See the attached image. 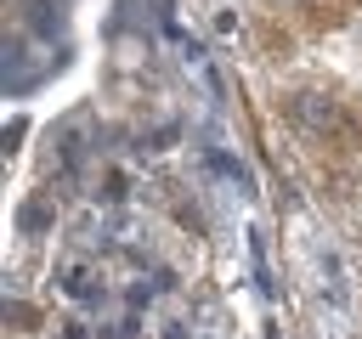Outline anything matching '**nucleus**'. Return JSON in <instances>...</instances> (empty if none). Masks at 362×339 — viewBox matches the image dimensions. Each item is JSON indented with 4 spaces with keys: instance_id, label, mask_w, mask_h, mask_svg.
<instances>
[{
    "instance_id": "nucleus-5",
    "label": "nucleus",
    "mask_w": 362,
    "mask_h": 339,
    "mask_svg": "<svg viewBox=\"0 0 362 339\" xmlns=\"http://www.w3.org/2000/svg\"><path fill=\"white\" fill-rule=\"evenodd\" d=\"M40 322V311L34 305H23V299H6V328H34Z\"/></svg>"
},
{
    "instance_id": "nucleus-3",
    "label": "nucleus",
    "mask_w": 362,
    "mask_h": 339,
    "mask_svg": "<svg viewBox=\"0 0 362 339\" xmlns=\"http://www.w3.org/2000/svg\"><path fill=\"white\" fill-rule=\"evenodd\" d=\"M62 288H68L74 299H96V294H102V282H96L85 266H68V271H62Z\"/></svg>"
},
{
    "instance_id": "nucleus-6",
    "label": "nucleus",
    "mask_w": 362,
    "mask_h": 339,
    "mask_svg": "<svg viewBox=\"0 0 362 339\" xmlns=\"http://www.w3.org/2000/svg\"><path fill=\"white\" fill-rule=\"evenodd\" d=\"M260 40H266V51H272V56H288V34H277L272 23L260 28Z\"/></svg>"
},
{
    "instance_id": "nucleus-1",
    "label": "nucleus",
    "mask_w": 362,
    "mask_h": 339,
    "mask_svg": "<svg viewBox=\"0 0 362 339\" xmlns=\"http://www.w3.org/2000/svg\"><path fill=\"white\" fill-rule=\"evenodd\" d=\"M288 119H294L305 136H322V141H339V147L362 141V119H356L339 96H328V90H317V85L288 96Z\"/></svg>"
},
{
    "instance_id": "nucleus-4",
    "label": "nucleus",
    "mask_w": 362,
    "mask_h": 339,
    "mask_svg": "<svg viewBox=\"0 0 362 339\" xmlns=\"http://www.w3.org/2000/svg\"><path fill=\"white\" fill-rule=\"evenodd\" d=\"M28 23H34L40 34H57V23H62V6H51V0H28Z\"/></svg>"
},
{
    "instance_id": "nucleus-2",
    "label": "nucleus",
    "mask_w": 362,
    "mask_h": 339,
    "mask_svg": "<svg viewBox=\"0 0 362 339\" xmlns=\"http://www.w3.org/2000/svg\"><path fill=\"white\" fill-rule=\"evenodd\" d=\"M17 226H23L28 237L51 232V226H57V198H51V192H34V198H23V203H17Z\"/></svg>"
}]
</instances>
